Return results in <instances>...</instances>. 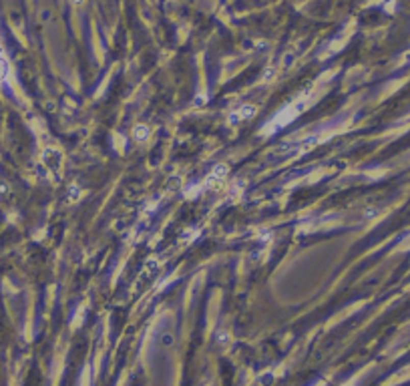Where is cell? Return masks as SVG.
<instances>
[{
	"label": "cell",
	"instance_id": "1",
	"mask_svg": "<svg viewBox=\"0 0 410 386\" xmlns=\"http://www.w3.org/2000/svg\"><path fill=\"white\" fill-rule=\"evenodd\" d=\"M4 77H6V61H4V55L0 51V83H2Z\"/></svg>",
	"mask_w": 410,
	"mask_h": 386
}]
</instances>
